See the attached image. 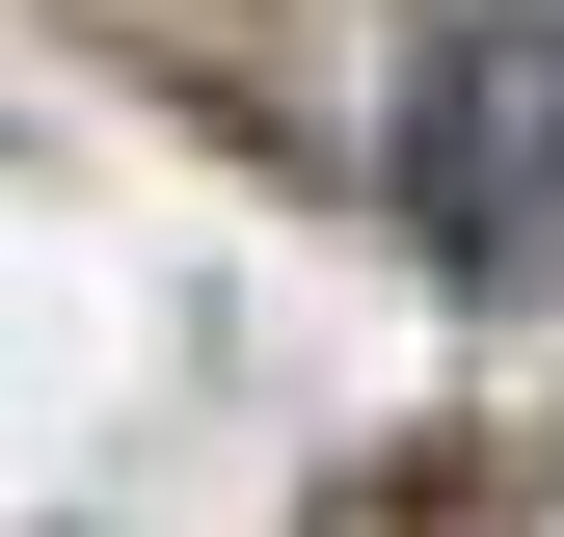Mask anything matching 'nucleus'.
Masks as SVG:
<instances>
[{"label":"nucleus","instance_id":"1","mask_svg":"<svg viewBox=\"0 0 564 537\" xmlns=\"http://www.w3.org/2000/svg\"><path fill=\"white\" fill-rule=\"evenodd\" d=\"M403 216H431V268H484V296L564 268V0L431 28V81H403Z\"/></svg>","mask_w":564,"mask_h":537},{"label":"nucleus","instance_id":"2","mask_svg":"<svg viewBox=\"0 0 564 537\" xmlns=\"http://www.w3.org/2000/svg\"><path fill=\"white\" fill-rule=\"evenodd\" d=\"M538 511H564V484H538V457H511V430H403V457H377V484H323L296 537H538Z\"/></svg>","mask_w":564,"mask_h":537}]
</instances>
